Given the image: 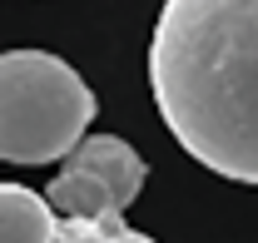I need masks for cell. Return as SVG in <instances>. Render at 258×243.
<instances>
[{"label":"cell","mask_w":258,"mask_h":243,"mask_svg":"<svg viewBox=\"0 0 258 243\" xmlns=\"http://www.w3.org/2000/svg\"><path fill=\"white\" fill-rule=\"evenodd\" d=\"M55 243H154V238L129 228L124 218H60Z\"/></svg>","instance_id":"5"},{"label":"cell","mask_w":258,"mask_h":243,"mask_svg":"<svg viewBox=\"0 0 258 243\" xmlns=\"http://www.w3.org/2000/svg\"><path fill=\"white\" fill-rule=\"evenodd\" d=\"M60 213L25 184H0V243H55Z\"/></svg>","instance_id":"4"},{"label":"cell","mask_w":258,"mask_h":243,"mask_svg":"<svg viewBox=\"0 0 258 243\" xmlns=\"http://www.w3.org/2000/svg\"><path fill=\"white\" fill-rule=\"evenodd\" d=\"M95 90L75 65L50 50L0 55V159L5 164H55L70 159L90 134Z\"/></svg>","instance_id":"2"},{"label":"cell","mask_w":258,"mask_h":243,"mask_svg":"<svg viewBox=\"0 0 258 243\" xmlns=\"http://www.w3.org/2000/svg\"><path fill=\"white\" fill-rule=\"evenodd\" d=\"M149 90L189 159L258 184V0H164Z\"/></svg>","instance_id":"1"},{"label":"cell","mask_w":258,"mask_h":243,"mask_svg":"<svg viewBox=\"0 0 258 243\" xmlns=\"http://www.w3.org/2000/svg\"><path fill=\"white\" fill-rule=\"evenodd\" d=\"M144 159L114 134H90L50 179L45 199L60 218H124L144 189Z\"/></svg>","instance_id":"3"}]
</instances>
